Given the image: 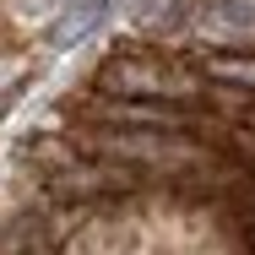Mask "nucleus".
<instances>
[{"label": "nucleus", "instance_id": "obj_1", "mask_svg": "<svg viewBox=\"0 0 255 255\" xmlns=\"http://www.w3.org/2000/svg\"><path fill=\"white\" fill-rule=\"evenodd\" d=\"M212 71L228 76V82H250L255 87V65H245V60H212Z\"/></svg>", "mask_w": 255, "mask_h": 255}]
</instances>
